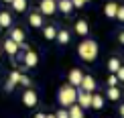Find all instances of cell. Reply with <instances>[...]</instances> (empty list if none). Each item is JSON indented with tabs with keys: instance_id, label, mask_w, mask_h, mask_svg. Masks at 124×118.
I'll list each match as a JSON object with an SVG mask.
<instances>
[{
	"instance_id": "1",
	"label": "cell",
	"mask_w": 124,
	"mask_h": 118,
	"mask_svg": "<svg viewBox=\"0 0 124 118\" xmlns=\"http://www.w3.org/2000/svg\"><path fill=\"white\" fill-rule=\"evenodd\" d=\"M77 55H79V59H84L85 63L96 61V57H98V43L94 39H84L77 45Z\"/></svg>"
},
{
	"instance_id": "2",
	"label": "cell",
	"mask_w": 124,
	"mask_h": 118,
	"mask_svg": "<svg viewBox=\"0 0 124 118\" xmlns=\"http://www.w3.org/2000/svg\"><path fill=\"white\" fill-rule=\"evenodd\" d=\"M57 100H59V104L63 106V108H69L71 104H75V100H77V88L75 86H63V88L59 90V94H57Z\"/></svg>"
},
{
	"instance_id": "3",
	"label": "cell",
	"mask_w": 124,
	"mask_h": 118,
	"mask_svg": "<svg viewBox=\"0 0 124 118\" xmlns=\"http://www.w3.org/2000/svg\"><path fill=\"white\" fill-rule=\"evenodd\" d=\"M75 104H79L81 108H90V104H92V92H84V90H77V100H75Z\"/></svg>"
},
{
	"instance_id": "4",
	"label": "cell",
	"mask_w": 124,
	"mask_h": 118,
	"mask_svg": "<svg viewBox=\"0 0 124 118\" xmlns=\"http://www.w3.org/2000/svg\"><path fill=\"white\" fill-rule=\"evenodd\" d=\"M41 12L43 14H47V16H51V14H55L57 12V2L55 0H41Z\"/></svg>"
},
{
	"instance_id": "5",
	"label": "cell",
	"mask_w": 124,
	"mask_h": 118,
	"mask_svg": "<svg viewBox=\"0 0 124 118\" xmlns=\"http://www.w3.org/2000/svg\"><path fill=\"white\" fill-rule=\"evenodd\" d=\"M37 102H39V98H37V92H35V90H27L23 94V104L27 106V108H35Z\"/></svg>"
},
{
	"instance_id": "6",
	"label": "cell",
	"mask_w": 124,
	"mask_h": 118,
	"mask_svg": "<svg viewBox=\"0 0 124 118\" xmlns=\"http://www.w3.org/2000/svg\"><path fill=\"white\" fill-rule=\"evenodd\" d=\"M2 49L6 51V53L10 55V57H14V55L18 53V49H20V45L16 43V41H12V39H6V41H4V45H2Z\"/></svg>"
},
{
	"instance_id": "7",
	"label": "cell",
	"mask_w": 124,
	"mask_h": 118,
	"mask_svg": "<svg viewBox=\"0 0 124 118\" xmlns=\"http://www.w3.org/2000/svg\"><path fill=\"white\" fill-rule=\"evenodd\" d=\"M37 63H39V55L33 49H27V53H24V67H35Z\"/></svg>"
},
{
	"instance_id": "8",
	"label": "cell",
	"mask_w": 124,
	"mask_h": 118,
	"mask_svg": "<svg viewBox=\"0 0 124 118\" xmlns=\"http://www.w3.org/2000/svg\"><path fill=\"white\" fill-rule=\"evenodd\" d=\"M79 88L84 90V92H94V90H96V79L92 78V75H84V78H81Z\"/></svg>"
},
{
	"instance_id": "9",
	"label": "cell",
	"mask_w": 124,
	"mask_h": 118,
	"mask_svg": "<svg viewBox=\"0 0 124 118\" xmlns=\"http://www.w3.org/2000/svg\"><path fill=\"white\" fill-rule=\"evenodd\" d=\"M67 116H69V118H85L84 108H81L79 104H71L69 108H67Z\"/></svg>"
},
{
	"instance_id": "10",
	"label": "cell",
	"mask_w": 124,
	"mask_h": 118,
	"mask_svg": "<svg viewBox=\"0 0 124 118\" xmlns=\"http://www.w3.org/2000/svg\"><path fill=\"white\" fill-rule=\"evenodd\" d=\"M81 78H84V73H81V69H71L69 71V75H67V79H69V84L71 86H79L81 84Z\"/></svg>"
},
{
	"instance_id": "11",
	"label": "cell",
	"mask_w": 124,
	"mask_h": 118,
	"mask_svg": "<svg viewBox=\"0 0 124 118\" xmlns=\"http://www.w3.org/2000/svg\"><path fill=\"white\" fill-rule=\"evenodd\" d=\"M29 24L33 29H41L43 27V16H41V12H31L29 14Z\"/></svg>"
},
{
	"instance_id": "12",
	"label": "cell",
	"mask_w": 124,
	"mask_h": 118,
	"mask_svg": "<svg viewBox=\"0 0 124 118\" xmlns=\"http://www.w3.org/2000/svg\"><path fill=\"white\" fill-rule=\"evenodd\" d=\"M75 33L79 35V37H85V35L90 33V24H87L84 18H79V20L75 23Z\"/></svg>"
},
{
	"instance_id": "13",
	"label": "cell",
	"mask_w": 124,
	"mask_h": 118,
	"mask_svg": "<svg viewBox=\"0 0 124 118\" xmlns=\"http://www.w3.org/2000/svg\"><path fill=\"white\" fill-rule=\"evenodd\" d=\"M57 10H61L63 14H69L71 10H73V4H71V0H59V2H57Z\"/></svg>"
},
{
	"instance_id": "14",
	"label": "cell",
	"mask_w": 124,
	"mask_h": 118,
	"mask_svg": "<svg viewBox=\"0 0 124 118\" xmlns=\"http://www.w3.org/2000/svg\"><path fill=\"white\" fill-rule=\"evenodd\" d=\"M18 78H20L18 71H12V73H10V78H8V81H6V92H12V90H14V86L18 84Z\"/></svg>"
},
{
	"instance_id": "15",
	"label": "cell",
	"mask_w": 124,
	"mask_h": 118,
	"mask_svg": "<svg viewBox=\"0 0 124 118\" xmlns=\"http://www.w3.org/2000/svg\"><path fill=\"white\" fill-rule=\"evenodd\" d=\"M8 39L16 41V43L20 45V43L24 41V31H23V29H12V31H10V37H8Z\"/></svg>"
},
{
	"instance_id": "16",
	"label": "cell",
	"mask_w": 124,
	"mask_h": 118,
	"mask_svg": "<svg viewBox=\"0 0 124 118\" xmlns=\"http://www.w3.org/2000/svg\"><path fill=\"white\" fill-rule=\"evenodd\" d=\"M10 6L14 12H24L27 10V0H10Z\"/></svg>"
},
{
	"instance_id": "17",
	"label": "cell",
	"mask_w": 124,
	"mask_h": 118,
	"mask_svg": "<svg viewBox=\"0 0 124 118\" xmlns=\"http://www.w3.org/2000/svg\"><path fill=\"white\" fill-rule=\"evenodd\" d=\"M69 31H57V35H55V41L57 43H61V45H67L69 43Z\"/></svg>"
},
{
	"instance_id": "18",
	"label": "cell",
	"mask_w": 124,
	"mask_h": 118,
	"mask_svg": "<svg viewBox=\"0 0 124 118\" xmlns=\"http://www.w3.org/2000/svg\"><path fill=\"white\" fill-rule=\"evenodd\" d=\"M116 8H118V4H116V2H106V6H104V14H106L108 18H114Z\"/></svg>"
},
{
	"instance_id": "19",
	"label": "cell",
	"mask_w": 124,
	"mask_h": 118,
	"mask_svg": "<svg viewBox=\"0 0 124 118\" xmlns=\"http://www.w3.org/2000/svg\"><path fill=\"white\" fill-rule=\"evenodd\" d=\"M55 35H57V29L55 27H43V37L47 41H55Z\"/></svg>"
},
{
	"instance_id": "20",
	"label": "cell",
	"mask_w": 124,
	"mask_h": 118,
	"mask_svg": "<svg viewBox=\"0 0 124 118\" xmlns=\"http://www.w3.org/2000/svg\"><path fill=\"white\" fill-rule=\"evenodd\" d=\"M102 106H104V98H102L100 94H92V104H90V108H96V110H100Z\"/></svg>"
},
{
	"instance_id": "21",
	"label": "cell",
	"mask_w": 124,
	"mask_h": 118,
	"mask_svg": "<svg viewBox=\"0 0 124 118\" xmlns=\"http://www.w3.org/2000/svg\"><path fill=\"white\" fill-rule=\"evenodd\" d=\"M10 24H12V16H10L8 12H0V27H2V29H8Z\"/></svg>"
},
{
	"instance_id": "22",
	"label": "cell",
	"mask_w": 124,
	"mask_h": 118,
	"mask_svg": "<svg viewBox=\"0 0 124 118\" xmlns=\"http://www.w3.org/2000/svg\"><path fill=\"white\" fill-rule=\"evenodd\" d=\"M108 98L110 100H120V90L116 88V86H108Z\"/></svg>"
},
{
	"instance_id": "23",
	"label": "cell",
	"mask_w": 124,
	"mask_h": 118,
	"mask_svg": "<svg viewBox=\"0 0 124 118\" xmlns=\"http://www.w3.org/2000/svg\"><path fill=\"white\" fill-rule=\"evenodd\" d=\"M118 67H120V61H118L116 57H112L110 61H108V69H110V71H112V73H114V71H116Z\"/></svg>"
},
{
	"instance_id": "24",
	"label": "cell",
	"mask_w": 124,
	"mask_h": 118,
	"mask_svg": "<svg viewBox=\"0 0 124 118\" xmlns=\"http://www.w3.org/2000/svg\"><path fill=\"white\" fill-rule=\"evenodd\" d=\"M114 18H118V20H124V8L118 4V8H116V14H114Z\"/></svg>"
},
{
	"instance_id": "25",
	"label": "cell",
	"mask_w": 124,
	"mask_h": 118,
	"mask_svg": "<svg viewBox=\"0 0 124 118\" xmlns=\"http://www.w3.org/2000/svg\"><path fill=\"white\" fill-rule=\"evenodd\" d=\"M18 84H23V86H31V79L27 78V75H23V73H20V78H18Z\"/></svg>"
},
{
	"instance_id": "26",
	"label": "cell",
	"mask_w": 124,
	"mask_h": 118,
	"mask_svg": "<svg viewBox=\"0 0 124 118\" xmlns=\"http://www.w3.org/2000/svg\"><path fill=\"white\" fill-rule=\"evenodd\" d=\"M55 118H69V116H67V108H61L57 114H55Z\"/></svg>"
},
{
	"instance_id": "27",
	"label": "cell",
	"mask_w": 124,
	"mask_h": 118,
	"mask_svg": "<svg viewBox=\"0 0 124 118\" xmlns=\"http://www.w3.org/2000/svg\"><path fill=\"white\" fill-rule=\"evenodd\" d=\"M108 86H118V78H116L114 73H112L110 78H108Z\"/></svg>"
},
{
	"instance_id": "28",
	"label": "cell",
	"mask_w": 124,
	"mask_h": 118,
	"mask_svg": "<svg viewBox=\"0 0 124 118\" xmlns=\"http://www.w3.org/2000/svg\"><path fill=\"white\" fill-rule=\"evenodd\" d=\"M35 118H45V114H43V112H37V114H35Z\"/></svg>"
},
{
	"instance_id": "29",
	"label": "cell",
	"mask_w": 124,
	"mask_h": 118,
	"mask_svg": "<svg viewBox=\"0 0 124 118\" xmlns=\"http://www.w3.org/2000/svg\"><path fill=\"white\" fill-rule=\"evenodd\" d=\"M45 118H55V114H49V116H47V114H45Z\"/></svg>"
},
{
	"instance_id": "30",
	"label": "cell",
	"mask_w": 124,
	"mask_h": 118,
	"mask_svg": "<svg viewBox=\"0 0 124 118\" xmlns=\"http://www.w3.org/2000/svg\"><path fill=\"white\" fill-rule=\"evenodd\" d=\"M0 57H2V47H0Z\"/></svg>"
},
{
	"instance_id": "31",
	"label": "cell",
	"mask_w": 124,
	"mask_h": 118,
	"mask_svg": "<svg viewBox=\"0 0 124 118\" xmlns=\"http://www.w3.org/2000/svg\"><path fill=\"white\" fill-rule=\"evenodd\" d=\"M4 2H6V4H10V0H4Z\"/></svg>"
},
{
	"instance_id": "32",
	"label": "cell",
	"mask_w": 124,
	"mask_h": 118,
	"mask_svg": "<svg viewBox=\"0 0 124 118\" xmlns=\"http://www.w3.org/2000/svg\"><path fill=\"white\" fill-rule=\"evenodd\" d=\"M84 2H87V0H84Z\"/></svg>"
}]
</instances>
